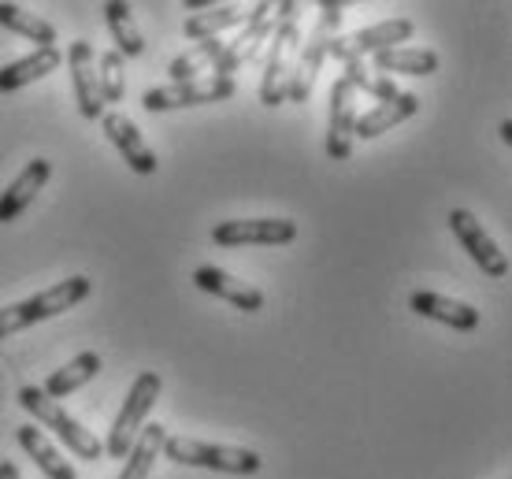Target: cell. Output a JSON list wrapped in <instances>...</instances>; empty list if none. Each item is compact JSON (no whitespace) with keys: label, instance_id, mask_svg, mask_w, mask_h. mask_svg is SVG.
I'll return each instance as SVG.
<instances>
[{"label":"cell","instance_id":"obj_1","mask_svg":"<svg viewBox=\"0 0 512 479\" xmlns=\"http://www.w3.org/2000/svg\"><path fill=\"white\" fill-rule=\"evenodd\" d=\"M297 4H275V30H271L268 71L260 78V104L279 108L286 104V86L294 75V60L301 52V34H297Z\"/></svg>","mask_w":512,"mask_h":479},{"label":"cell","instance_id":"obj_2","mask_svg":"<svg viewBox=\"0 0 512 479\" xmlns=\"http://www.w3.org/2000/svg\"><path fill=\"white\" fill-rule=\"evenodd\" d=\"M93 290V279L86 275H71L64 283L49 286V290H41L34 298L19 301V305H8V309H0V338L15 335V331H23V327H34L41 320H52V316H60V312L75 309L78 301H86Z\"/></svg>","mask_w":512,"mask_h":479},{"label":"cell","instance_id":"obj_3","mask_svg":"<svg viewBox=\"0 0 512 479\" xmlns=\"http://www.w3.org/2000/svg\"><path fill=\"white\" fill-rule=\"evenodd\" d=\"M164 457L186 468H208V472H231V476H253L264 468V457L245 446H223V442H201L167 435Z\"/></svg>","mask_w":512,"mask_h":479},{"label":"cell","instance_id":"obj_4","mask_svg":"<svg viewBox=\"0 0 512 479\" xmlns=\"http://www.w3.org/2000/svg\"><path fill=\"white\" fill-rule=\"evenodd\" d=\"M342 15H346V4H342V0H323L320 4V23L312 30V38L305 41V49L297 52L294 75H290V86H286V101L305 104L308 97H312V86H316V75H320L323 60H327V49H331V41L338 38Z\"/></svg>","mask_w":512,"mask_h":479},{"label":"cell","instance_id":"obj_5","mask_svg":"<svg viewBox=\"0 0 512 479\" xmlns=\"http://www.w3.org/2000/svg\"><path fill=\"white\" fill-rule=\"evenodd\" d=\"M19 405H23L26 413L38 420L41 428H52V435H56V439H64V446L75 457H82V461H101V457H104V442L97 439L90 428H82V424H78L75 416L67 413L60 402L45 398V390H41V387H23V390H19Z\"/></svg>","mask_w":512,"mask_h":479},{"label":"cell","instance_id":"obj_6","mask_svg":"<svg viewBox=\"0 0 512 479\" xmlns=\"http://www.w3.org/2000/svg\"><path fill=\"white\" fill-rule=\"evenodd\" d=\"M160 387L164 379L156 372H141L134 383H130L127 398H123V409H119L116 424L108 431V442H104V454L108 457H127V450L134 446V439L141 435L145 420L153 413V405L160 402Z\"/></svg>","mask_w":512,"mask_h":479},{"label":"cell","instance_id":"obj_7","mask_svg":"<svg viewBox=\"0 0 512 479\" xmlns=\"http://www.w3.org/2000/svg\"><path fill=\"white\" fill-rule=\"evenodd\" d=\"M271 30H275V4H253L242 34H234L227 41V49L219 52V60L212 64V78H231L238 67L249 64L256 52H260V45L271 41Z\"/></svg>","mask_w":512,"mask_h":479},{"label":"cell","instance_id":"obj_8","mask_svg":"<svg viewBox=\"0 0 512 479\" xmlns=\"http://www.w3.org/2000/svg\"><path fill=\"white\" fill-rule=\"evenodd\" d=\"M234 78H205V82H171L160 90L141 93V108L145 112H175V108H197V104H216L234 97Z\"/></svg>","mask_w":512,"mask_h":479},{"label":"cell","instance_id":"obj_9","mask_svg":"<svg viewBox=\"0 0 512 479\" xmlns=\"http://www.w3.org/2000/svg\"><path fill=\"white\" fill-rule=\"evenodd\" d=\"M412 30H416L412 19H401V15H397V19H386V23L364 26V30L349 34V38H334L327 56L349 64V60H364V56H375V52L401 49V45L412 38Z\"/></svg>","mask_w":512,"mask_h":479},{"label":"cell","instance_id":"obj_10","mask_svg":"<svg viewBox=\"0 0 512 479\" xmlns=\"http://www.w3.org/2000/svg\"><path fill=\"white\" fill-rule=\"evenodd\" d=\"M449 231L457 234V242L468 249V257L479 264V272H487L490 279H505L509 275V257L498 249V242L487 234V227L475 220L468 208H453L449 212Z\"/></svg>","mask_w":512,"mask_h":479},{"label":"cell","instance_id":"obj_11","mask_svg":"<svg viewBox=\"0 0 512 479\" xmlns=\"http://www.w3.org/2000/svg\"><path fill=\"white\" fill-rule=\"evenodd\" d=\"M297 238L294 220H223L212 227V242L223 249L238 246H290Z\"/></svg>","mask_w":512,"mask_h":479},{"label":"cell","instance_id":"obj_12","mask_svg":"<svg viewBox=\"0 0 512 479\" xmlns=\"http://www.w3.org/2000/svg\"><path fill=\"white\" fill-rule=\"evenodd\" d=\"M67 67H71V82H75V101L82 119L104 116L101 82H97V56H93L90 41H71L67 49Z\"/></svg>","mask_w":512,"mask_h":479},{"label":"cell","instance_id":"obj_13","mask_svg":"<svg viewBox=\"0 0 512 479\" xmlns=\"http://www.w3.org/2000/svg\"><path fill=\"white\" fill-rule=\"evenodd\" d=\"M357 116V90L349 86L346 78H338L331 86V116H327V156L331 160H349Z\"/></svg>","mask_w":512,"mask_h":479},{"label":"cell","instance_id":"obj_14","mask_svg":"<svg viewBox=\"0 0 512 479\" xmlns=\"http://www.w3.org/2000/svg\"><path fill=\"white\" fill-rule=\"evenodd\" d=\"M101 130L108 134V142L119 149V156L127 160L130 171H138V175H156L160 160H156V153L149 149V142L141 138V130L134 127L127 116H119V112H104Z\"/></svg>","mask_w":512,"mask_h":479},{"label":"cell","instance_id":"obj_15","mask_svg":"<svg viewBox=\"0 0 512 479\" xmlns=\"http://www.w3.org/2000/svg\"><path fill=\"white\" fill-rule=\"evenodd\" d=\"M52 179V164L45 156H34L19 175L12 179V186L0 194V223L19 220L26 208L34 205V197L45 190V182Z\"/></svg>","mask_w":512,"mask_h":479},{"label":"cell","instance_id":"obj_16","mask_svg":"<svg viewBox=\"0 0 512 479\" xmlns=\"http://www.w3.org/2000/svg\"><path fill=\"white\" fill-rule=\"evenodd\" d=\"M193 286L205 290V294H212V298L231 301L234 309H242V312L264 309V294H260L256 286L242 283V279H234V275H227L223 268H212V264H205V268L193 272Z\"/></svg>","mask_w":512,"mask_h":479},{"label":"cell","instance_id":"obj_17","mask_svg":"<svg viewBox=\"0 0 512 479\" xmlns=\"http://www.w3.org/2000/svg\"><path fill=\"white\" fill-rule=\"evenodd\" d=\"M420 112V97L416 93H397L394 101H383L375 104L372 112H364V116H357V123H353V142H372V138H379V134H386L390 127H397V123H405V119H412Z\"/></svg>","mask_w":512,"mask_h":479},{"label":"cell","instance_id":"obj_18","mask_svg":"<svg viewBox=\"0 0 512 479\" xmlns=\"http://www.w3.org/2000/svg\"><path fill=\"white\" fill-rule=\"evenodd\" d=\"M409 309L416 312V316H427V320H438V324L453 327V331H475V327H479V309L464 305V301L442 298V294H431V290L409 294Z\"/></svg>","mask_w":512,"mask_h":479},{"label":"cell","instance_id":"obj_19","mask_svg":"<svg viewBox=\"0 0 512 479\" xmlns=\"http://www.w3.org/2000/svg\"><path fill=\"white\" fill-rule=\"evenodd\" d=\"M375 75H435L438 71V52L420 49V45H401V49H386L372 56Z\"/></svg>","mask_w":512,"mask_h":479},{"label":"cell","instance_id":"obj_20","mask_svg":"<svg viewBox=\"0 0 512 479\" xmlns=\"http://www.w3.org/2000/svg\"><path fill=\"white\" fill-rule=\"evenodd\" d=\"M60 64H64V52L60 49H34L30 56H23V60L0 67V93L23 90V86H30V82L45 78L49 71H56Z\"/></svg>","mask_w":512,"mask_h":479},{"label":"cell","instance_id":"obj_21","mask_svg":"<svg viewBox=\"0 0 512 479\" xmlns=\"http://www.w3.org/2000/svg\"><path fill=\"white\" fill-rule=\"evenodd\" d=\"M19 446H23L26 454L34 457V465L45 472L49 479H78V472H75V465L67 461L56 446H52L45 435H41L34 424H26V428H19Z\"/></svg>","mask_w":512,"mask_h":479},{"label":"cell","instance_id":"obj_22","mask_svg":"<svg viewBox=\"0 0 512 479\" xmlns=\"http://www.w3.org/2000/svg\"><path fill=\"white\" fill-rule=\"evenodd\" d=\"M164 442H167V428H160V424L149 428V424H145L141 435L134 439V446L127 450V465H123L119 479H149L153 476L156 457L164 454Z\"/></svg>","mask_w":512,"mask_h":479},{"label":"cell","instance_id":"obj_23","mask_svg":"<svg viewBox=\"0 0 512 479\" xmlns=\"http://www.w3.org/2000/svg\"><path fill=\"white\" fill-rule=\"evenodd\" d=\"M101 372V357L97 353H78V357H71V361L60 368V372H52L49 379H45V398H52V402H60V398H67L71 390L86 387L93 376Z\"/></svg>","mask_w":512,"mask_h":479},{"label":"cell","instance_id":"obj_24","mask_svg":"<svg viewBox=\"0 0 512 479\" xmlns=\"http://www.w3.org/2000/svg\"><path fill=\"white\" fill-rule=\"evenodd\" d=\"M245 19H249V12L238 8V4H216L212 12H197L193 19H186L182 34L190 41H208V38H219L231 26H245Z\"/></svg>","mask_w":512,"mask_h":479},{"label":"cell","instance_id":"obj_25","mask_svg":"<svg viewBox=\"0 0 512 479\" xmlns=\"http://www.w3.org/2000/svg\"><path fill=\"white\" fill-rule=\"evenodd\" d=\"M223 49H227V41H223V38L197 41L193 49L179 52V56L167 64V75H171V82H193L201 71H212V64L219 60V52H223Z\"/></svg>","mask_w":512,"mask_h":479},{"label":"cell","instance_id":"obj_26","mask_svg":"<svg viewBox=\"0 0 512 479\" xmlns=\"http://www.w3.org/2000/svg\"><path fill=\"white\" fill-rule=\"evenodd\" d=\"M104 19H108V30H112V38H116V52L123 60H134V56L145 52V38H141L134 15H130V4H123V0L104 4Z\"/></svg>","mask_w":512,"mask_h":479},{"label":"cell","instance_id":"obj_27","mask_svg":"<svg viewBox=\"0 0 512 479\" xmlns=\"http://www.w3.org/2000/svg\"><path fill=\"white\" fill-rule=\"evenodd\" d=\"M0 26L19 34V38L38 41V49H56V30H52V23H45L41 15L26 12L19 4H0Z\"/></svg>","mask_w":512,"mask_h":479},{"label":"cell","instance_id":"obj_28","mask_svg":"<svg viewBox=\"0 0 512 479\" xmlns=\"http://www.w3.org/2000/svg\"><path fill=\"white\" fill-rule=\"evenodd\" d=\"M342 78H346L353 90H360V93H372L375 101L383 104V101H394L397 93V86H394V78H386V75H375L372 67L364 64V60H349V64H342Z\"/></svg>","mask_w":512,"mask_h":479},{"label":"cell","instance_id":"obj_29","mask_svg":"<svg viewBox=\"0 0 512 479\" xmlns=\"http://www.w3.org/2000/svg\"><path fill=\"white\" fill-rule=\"evenodd\" d=\"M127 60L119 56L116 49L112 52H104V56H97V82H101V97H104V108L108 104H116V101H123V93H127Z\"/></svg>","mask_w":512,"mask_h":479},{"label":"cell","instance_id":"obj_30","mask_svg":"<svg viewBox=\"0 0 512 479\" xmlns=\"http://www.w3.org/2000/svg\"><path fill=\"white\" fill-rule=\"evenodd\" d=\"M0 479H19V468L12 461H0Z\"/></svg>","mask_w":512,"mask_h":479},{"label":"cell","instance_id":"obj_31","mask_svg":"<svg viewBox=\"0 0 512 479\" xmlns=\"http://www.w3.org/2000/svg\"><path fill=\"white\" fill-rule=\"evenodd\" d=\"M498 130H501V142H512V119H505Z\"/></svg>","mask_w":512,"mask_h":479},{"label":"cell","instance_id":"obj_32","mask_svg":"<svg viewBox=\"0 0 512 479\" xmlns=\"http://www.w3.org/2000/svg\"><path fill=\"white\" fill-rule=\"evenodd\" d=\"M186 8H190V12H197V8H212V0H186Z\"/></svg>","mask_w":512,"mask_h":479}]
</instances>
